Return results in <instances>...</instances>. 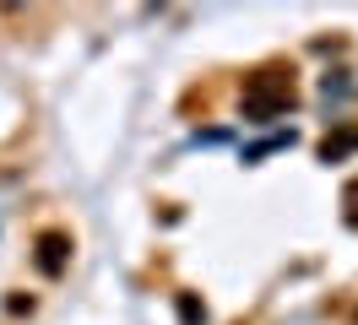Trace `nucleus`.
Masks as SVG:
<instances>
[{
    "label": "nucleus",
    "mask_w": 358,
    "mask_h": 325,
    "mask_svg": "<svg viewBox=\"0 0 358 325\" xmlns=\"http://www.w3.org/2000/svg\"><path fill=\"white\" fill-rule=\"evenodd\" d=\"M38 266H44L49 277H55V271L66 266V238H55V233H49L44 244H38Z\"/></svg>",
    "instance_id": "2"
},
{
    "label": "nucleus",
    "mask_w": 358,
    "mask_h": 325,
    "mask_svg": "<svg viewBox=\"0 0 358 325\" xmlns=\"http://www.w3.org/2000/svg\"><path fill=\"white\" fill-rule=\"evenodd\" d=\"M282 108H293V82L288 76H277V71H266V76H255L245 92V114L255 120V125H266L271 114H282Z\"/></svg>",
    "instance_id": "1"
},
{
    "label": "nucleus",
    "mask_w": 358,
    "mask_h": 325,
    "mask_svg": "<svg viewBox=\"0 0 358 325\" xmlns=\"http://www.w3.org/2000/svg\"><path fill=\"white\" fill-rule=\"evenodd\" d=\"M348 222H353V228H358V190H353V212H348Z\"/></svg>",
    "instance_id": "5"
},
{
    "label": "nucleus",
    "mask_w": 358,
    "mask_h": 325,
    "mask_svg": "<svg viewBox=\"0 0 358 325\" xmlns=\"http://www.w3.org/2000/svg\"><path fill=\"white\" fill-rule=\"evenodd\" d=\"M179 320H185V325H206V315H201V303L190 298V293H179Z\"/></svg>",
    "instance_id": "4"
},
{
    "label": "nucleus",
    "mask_w": 358,
    "mask_h": 325,
    "mask_svg": "<svg viewBox=\"0 0 358 325\" xmlns=\"http://www.w3.org/2000/svg\"><path fill=\"white\" fill-rule=\"evenodd\" d=\"M353 147H358V130H342L336 141H326V147H320V157L331 163V157H348V152H353Z\"/></svg>",
    "instance_id": "3"
}]
</instances>
